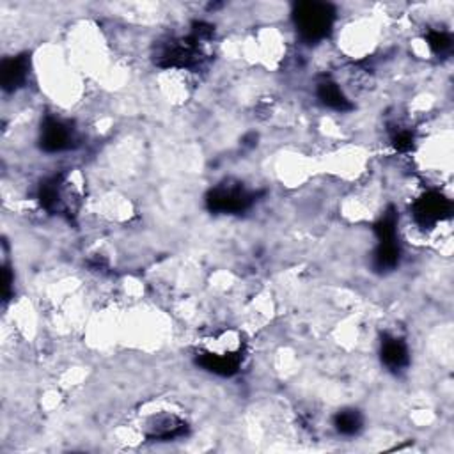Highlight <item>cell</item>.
<instances>
[{"label":"cell","instance_id":"1","mask_svg":"<svg viewBox=\"0 0 454 454\" xmlns=\"http://www.w3.org/2000/svg\"><path fill=\"white\" fill-rule=\"evenodd\" d=\"M296 27L302 38L309 41L325 38L334 20V11L329 4L304 2L296 7L295 13Z\"/></svg>","mask_w":454,"mask_h":454},{"label":"cell","instance_id":"2","mask_svg":"<svg viewBox=\"0 0 454 454\" xmlns=\"http://www.w3.org/2000/svg\"><path fill=\"white\" fill-rule=\"evenodd\" d=\"M71 132L59 121H48L43 128V148L48 151H61L70 146Z\"/></svg>","mask_w":454,"mask_h":454},{"label":"cell","instance_id":"3","mask_svg":"<svg viewBox=\"0 0 454 454\" xmlns=\"http://www.w3.org/2000/svg\"><path fill=\"white\" fill-rule=\"evenodd\" d=\"M381 357H383L385 364L392 369H401L408 362V350H406L405 343L401 339L391 337L383 343V350H381Z\"/></svg>","mask_w":454,"mask_h":454},{"label":"cell","instance_id":"4","mask_svg":"<svg viewBox=\"0 0 454 454\" xmlns=\"http://www.w3.org/2000/svg\"><path fill=\"white\" fill-rule=\"evenodd\" d=\"M318 96L326 107L336 108V110H346L348 108V100L344 96V93L341 91V86L334 82H323L318 87Z\"/></svg>","mask_w":454,"mask_h":454},{"label":"cell","instance_id":"5","mask_svg":"<svg viewBox=\"0 0 454 454\" xmlns=\"http://www.w3.org/2000/svg\"><path fill=\"white\" fill-rule=\"evenodd\" d=\"M336 426L341 433H357L358 428H361V417H358L357 410H348V412L337 413Z\"/></svg>","mask_w":454,"mask_h":454},{"label":"cell","instance_id":"6","mask_svg":"<svg viewBox=\"0 0 454 454\" xmlns=\"http://www.w3.org/2000/svg\"><path fill=\"white\" fill-rule=\"evenodd\" d=\"M428 41H430V46L435 50L437 53H444L448 52L449 48H451V36L445 34V32H431L430 38H428Z\"/></svg>","mask_w":454,"mask_h":454}]
</instances>
